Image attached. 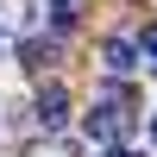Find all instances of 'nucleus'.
Segmentation results:
<instances>
[{
    "mask_svg": "<svg viewBox=\"0 0 157 157\" xmlns=\"http://www.w3.org/2000/svg\"><path fill=\"white\" fill-rule=\"evenodd\" d=\"M19 63L44 75V63H57V44H50V38H25V44H19Z\"/></svg>",
    "mask_w": 157,
    "mask_h": 157,
    "instance_id": "4",
    "label": "nucleus"
},
{
    "mask_svg": "<svg viewBox=\"0 0 157 157\" xmlns=\"http://www.w3.org/2000/svg\"><path fill=\"white\" fill-rule=\"evenodd\" d=\"M151 145H157V120H151Z\"/></svg>",
    "mask_w": 157,
    "mask_h": 157,
    "instance_id": "9",
    "label": "nucleus"
},
{
    "mask_svg": "<svg viewBox=\"0 0 157 157\" xmlns=\"http://www.w3.org/2000/svg\"><path fill=\"white\" fill-rule=\"evenodd\" d=\"M101 63H107L113 75H126V69H138V50H132V38H107V44H101Z\"/></svg>",
    "mask_w": 157,
    "mask_h": 157,
    "instance_id": "3",
    "label": "nucleus"
},
{
    "mask_svg": "<svg viewBox=\"0 0 157 157\" xmlns=\"http://www.w3.org/2000/svg\"><path fill=\"white\" fill-rule=\"evenodd\" d=\"M132 50H138V63H145V69H157V25H145V38H138Z\"/></svg>",
    "mask_w": 157,
    "mask_h": 157,
    "instance_id": "6",
    "label": "nucleus"
},
{
    "mask_svg": "<svg viewBox=\"0 0 157 157\" xmlns=\"http://www.w3.org/2000/svg\"><path fill=\"white\" fill-rule=\"evenodd\" d=\"M88 138L107 145V151H120L126 138H132V94H126V88L94 94V107H88Z\"/></svg>",
    "mask_w": 157,
    "mask_h": 157,
    "instance_id": "1",
    "label": "nucleus"
},
{
    "mask_svg": "<svg viewBox=\"0 0 157 157\" xmlns=\"http://www.w3.org/2000/svg\"><path fill=\"white\" fill-rule=\"evenodd\" d=\"M63 120H69V88H63V82H44V88H38V126L57 132Z\"/></svg>",
    "mask_w": 157,
    "mask_h": 157,
    "instance_id": "2",
    "label": "nucleus"
},
{
    "mask_svg": "<svg viewBox=\"0 0 157 157\" xmlns=\"http://www.w3.org/2000/svg\"><path fill=\"white\" fill-rule=\"evenodd\" d=\"M32 157H75V145H38Z\"/></svg>",
    "mask_w": 157,
    "mask_h": 157,
    "instance_id": "7",
    "label": "nucleus"
},
{
    "mask_svg": "<svg viewBox=\"0 0 157 157\" xmlns=\"http://www.w3.org/2000/svg\"><path fill=\"white\" fill-rule=\"evenodd\" d=\"M44 13H50V25H57V32H69V25L82 19V0H50Z\"/></svg>",
    "mask_w": 157,
    "mask_h": 157,
    "instance_id": "5",
    "label": "nucleus"
},
{
    "mask_svg": "<svg viewBox=\"0 0 157 157\" xmlns=\"http://www.w3.org/2000/svg\"><path fill=\"white\" fill-rule=\"evenodd\" d=\"M107 157H138V151H126V145H120V151H107Z\"/></svg>",
    "mask_w": 157,
    "mask_h": 157,
    "instance_id": "8",
    "label": "nucleus"
}]
</instances>
